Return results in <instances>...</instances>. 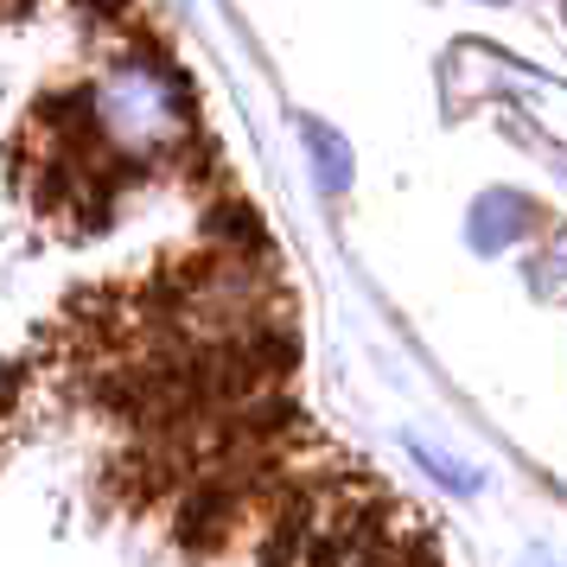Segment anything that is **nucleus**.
<instances>
[{"label":"nucleus","mask_w":567,"mask_h":567,"mask_svg":"<svg viewBox=\"0 0 567 567\" xmlns=\"http://www.w3.org/2000/svg\"><path fill=\"white\" fill-rule=\"evenodd\" d=\"M185 122H192V109H185L179 78H166L154 58H122L90 83V128L109 154H166L185 134Z\"/></svg>","instance_id":"nucleus-1"}]
</instances>
